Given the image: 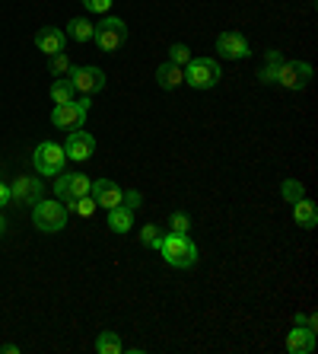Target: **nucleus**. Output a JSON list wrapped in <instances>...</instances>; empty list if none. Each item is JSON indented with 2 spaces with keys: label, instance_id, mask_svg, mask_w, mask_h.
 <instances>
[{
  "label": "nucleus",
  "instance_id": "1",
  "mask_svg": "<svg viewBox=\"0 0 318 354\" xmlns=\"http://www.w3.org/2000/svg\"><path fill=\"white\" fill-rule=\"evenodd\" d=\"M159 256H163L172 268H191V265L197 262V246L188 233H169V236H163Z\"/></svg>",
  "mask_w": 318,
  "mask_h": 354
},
{
  "label": "nucleus",
  "instance_id": "2",
  "mask_svg": "<svg viewBox=\"0 0 318 354\" xmlns=\"http://www.w3.org/2000/svg\"><path fill=\"white\" fill-rule=\"evenodd\" d=\"M67 217H70V211L57 198L54 201L41 198L39 205H32V223H35V230H41V233H61L67 227Z\"/></svg>",
  "mask_w": 318,
  "mask_h": 354
},
{
  "label": "nucleus",
  "instance_id": "3",
  "mask_svg": "<svg viewBox=\"0 0 318 354\" xmlns=\"http://www.w3.org/2000/svg\"><path fill=\"white\" fill-rule=\"evenodd\" d=\"M32 166H35V173L39 176H61L64 173V166H67V153L61 144H54V140H41L39 147H35L32 153Z\"/></svg>",
  "mask_w": 318,
  "mask_h": 354
},
{
  "label": "nucleus",
  "instance_id": "4",
  "mask_svg": "<svg viewBox=\"0 0 318 354\" xmlns=\"http://www.w3.org/2000/svg\"><path fill=\"white\" fill-rule=\"evenodd\" d=\"M220 77V64L213 58H191L185 64V83L191 90H213Z\"/></svg>",
  "mask_w": 318,
  "mask_h": 354
},
{
  "label": "nucleus",
  "instance_id": "5",
  "mask_svg": "<svg viewBox=\"0 0 318 354\" xmlns=\"http://www.w3.org/2000/svg\"><path fill=\"white\" fill-rule=\"evenodd\" d=\"M92 41H96L106 55H115V51L128 41V23H124V19H118V17H106L102 23H96Z\"/></svg>",
  "mask_w": 318,
  "mask_h": 354
},
{
  "label": "nucleus",
  "instance_id": "6",
  "mask_svg": "<svg viewBox=\"0 0 318 354\" xmlns=\"http://www.w3.org/2000/svg\"><path fill=\"white\" fill-rule=\"evenodd\" d=\"M86 112H90V96H80L74 102H61L51 112V124L61 128V131H77L86 122Z\"/></svg>",
  "mask_w": 318,
  "mask_h": 354
},
{
  "label": "nucleus",
  "instance_id": "7",
  "mask_svg": "<svg viewBox=\"0 0 318 354\" xmlns=\"http://www.w3.org/2000/svg\"><path fill=\"white\" fill-rule=\"evenodd\" d=\"M277 83L286 86V90H306L312 83V64L306 61H286L277 67Z\"/></svg>",
  "mask_w": 318,
  "mask_h": 354
},
{
  "label": "nucleus",
  "instance_id": "8",
  "mask_svg": "<svg viewBox=\"0 0 318 354\" xmlns=\"http://www.w3.org/2000/svg\"><path fill=\"white\" fill-rule=\"evenodd\" d=\"M67 80L74 83V90L83 93V96H92L106 86V71H99V67H74L67 71Z\"/></svg>",
  "mask_w": 318,
  "mask_h": 354
},
{
  "label": "nucleus",
  "instance_id": "9",
  "mask_svg": "<svg viewBox=\"0 0 318 354\" xmlns=\"http://www.w3.org/2000/svg\"><path fill=\"white\" fill-rule=\"evenodd\" d=\"M67 134H70V138H67V144H64L67 160H74V163H86V160L96 153V138H92L90 131H83V128L67 131Z\"/></svg>",
  "mask_w": 318,
  "mask_h": 354
},
{
  "label": "nucleus",
  "instance_id": "10",
  "mask_svg": "<svg viewBox=\"0 0 318 354\" xmlns=\"http://www.w3.org/2000/svg\"><path fill=\"white\" fill-rule=\"evenodd\" d=\"M10 198L19 201V205H39L41 198H45V185H41V179H35V176H19V179H13V185H10Z\"/></svg>",
  "mask_w": 318,
  "mask_h": 354
},
{
  "label": "nucleus",
  "instance_id": "11",
  "mask_svg": "<svg viewBox=\"0 0 318 354\" xmlns=\"http://www.w3.org/2000/svg\"><path fill=\"white\" fill-rule=\"evenodd\" d=\"M217 51L223 55V61H242L248 58V39L242 32H220L217 35Z\"/></svg>",
  "mask_w": 318,
  "mask_h": 354
},
{
  "label": "nucleus",
  "instance_id": "12",
  "mask_svg": "<svg viewBox=\"0 0 318 354\" xmlns=\"http://www.w3.org/2000/svg\"><path fill=\"white\" fill-rule=\"evenodd\" d=\"M35 48L41 51V55H61V51L67 48V35L64 29H54V26H45V29H39L35 32Z\"/></svg>",
  "mask_w": 318,
  "mask_h": 354
},
{
  "label": "nucleus",
  "instance_id": "13",
  "mask_svg": "<svg viewBox=\"0 0 318 354\" xmlns=\"http://www.w3.org/2000/svg\"><path fill=\"white\" fill-rule=\"evenodd\" d=\"M90 195L96 198V207H106V211L121 205V185H115L112 179H96Z\"/></svg>",
  "mask_w": 318,
  "mask_h": 354
},
{
  "label": "nucleus",
  "instance_id": "14",
  "mask_svg": "<svg viewBox=\"0 0 318 354\" xmlns=\"http://www.w3.org/2000/svg\"><path fill=\"white\" fill-rule=\"evenodd\" d=\"M286 351L312 354L315 351V329H309V326H293V332L286 335Z\"/></svg>",
  "mask_w": 318,
  "mask_h": 354
},
{
  "label": "nucleus",
  "instance_id": "15",
  "mask_svg": "<svg viewBox=\"0 0 318 354\" xmlns=\"http://www.w3.org/2000/svg\"><path fill=\"white\" fill-rule=\"evenodd\" d=\"M293 221L299 223L302 230H315L318 227V207L312 205L309 198H299V201H293Z\"/></svg>",
  "mask_w": 318,
  "mask_h": 354
},
{
  "label": "nucleus",
  "instance_id": "16",
  "mask_svg": "<svg viewBox=\"0 0 318 354\" xmlns=\"http://www.w3.org/2000/svg\"><path fill=\"white\" fill-rule=\"evenodd\" d=\"M156 83H159L163 90H175V86H181V83H185V67L166 61V64L156 67Z\"/></svg>",
  "mask_w": 318,
  "mask_h": 354
},
{
  "label": "nucleus",
  "instance_id": "17",
  "mask_svg": "<svg viewBox=\"0 0 318 354\" xmlns=\"http://www.w3.org/2000/svg\"><path fill=\"white\" fill-rule=\"evenodd\" d=\"M134 227V211L131 207H124V205H118V207H112V211H108V230L112 233H128Z\"/></svg>",
  "mask_w": 318,
  "mask_h": 354
},
{
  "label": "nucleus",
  "instance_id": "18",
  "mask_svg": "<svg viewBox=\"0 0 318 354\" xmlns=\"http://www.w3.org/2000/svg\"><path fill=\"white\" fill-rule=\"evenodd\" d=\"M92 32H96V23H90L86 17H74L70 23H67V39L80 41V45H86V41H92Z\"/></svg>",
  "mask_w": 318,
  "mask_h": 354
},
{
  "label": "nucleus",
  "instance_id": "19",
  "mask_svg": "<svg viewBox=\"0 0 318 354\" xmlns=\"http://www.w3.org/2000/svg\"><path fill=\"white\" fill-rule=\"evenodd\" d=\"M51 99H54V106H61V102H74L77 99V90H74V83L67 80V77H57L54 83H51Z\"/></svg>",
  "mask_w": 318,
  "mask_h": 354
},
{
  "label": "nucleus",
  "instance_id": "20",
  "mask_svg": "<svg viewBox=\"0 0 318 354\" xmlns=\"http://www.w3.org/2000/svg\"><path fill=\"white\" fill-rule=\"evenodd\" d=\"M96 351L99 354H121L124 345H121V338L115 335V332H102V335L96 338Z\"/></svg>",
  "mask_w": 318,
  "mask_h": 354
},
{
  "label": "nucleus",
  "instance_id": "21",
  "mask_svg": "<svg viewBox=\"0 0 318 354\" xmlns=\"http://www.w3.org/2000/svg\"><path fill=\"white\" fill-rule=\"evenodd\" d=\"M54 198L61 205H74V192H70V173L54 176Z\"/></svg>",
  "mask_w": 318,
  "mask_h": 354
},
{
  "label": "nucleus",
  "instance_id": "22",
  "mask_svg": "<svg viewBox=\"0 0 318 354\" xmlns=\"http://www.w3.org/2000/svg\"><path fill=\"white\" fill-rule=\"evenodd\" d=\"M280 195H284L286 205H293V201L306 198V189H302V182H299V179H284V185H280Z\"/></svg>",
  "mask_w": 318,
  "mask_h": 354
},
{
  "label": "nucleus",
  "instance_id": "23",
  "mask_svg": "<svg viewBox=\"0 0 318 354\" xmlns=\"http://www.w3.org/2000/svg\"><path fill=\"white\" fill-rule=\"evenodd\" d=\"M140 243L150 249H159L163 246V230L156 227V223H147V227H140Z\"/></svg>",
  "mask_w": 318,
  "mask_h": 354
},
{
  "label": "nucleus",
  "instance_id": "24",
  "mask_svg": "<svg viewBox=\"0 0 318 354\" xmlns=\"http://www.w3.org/2000/svg\"><path fill=\"white\" fill-rule=\"evenodd\" d=\"M70 192H74V201L83 195H90L92 192V179L90 176H83V173H70Z\"/></svg>",
  "mask_w": 318,
  "mask_h": 354
},
{
  "label": "nucleus",
  "instance_id": "25",
  "mask_svg": "<svg viewBox=\"0 0 318 354\" xmlns=\"http://www.w3.org/2000/svg\"><path fill=\"white\" fill-rule=\"evenodd\" d=\"M67 71H70V58H67L64 51H61V55H51L48 58V74L51 77H64Z\"/></svg>",
  "mask_w": 318,
  "mask_h": 354
},
{
  "label": "nucleus",
  "instance_id": "26",
  "mask_svg": "<svg viewBox=\"0 0 318 354\" xmlns=\"http://www.w3.org/2000/svg\"><path fill=\"white\" fill-rule=\"evenodd\" d=\"M70 211H74V214H80V217H92V214H96V198H92V195L77 198L74 205H70Z\"/></svg>",
  "mask_w": 318,
  "mask_h": 354
},
{
  "label": "nucleus",
  "instance_id": "27",
  "mask_svg": "<svg viewBox=\"0 0 318 354\" xmlns=\"http://www.w3.org/2000/svg\"><path fill=\"white\" fill-rule=\"evenodd\" d=\"M191 230V217L185 211H172L169 214V233H188Z\"/></svg>",
  "mask_w": 318,
  "mask_h": 354
},
{
  "label": "nucleus",
  "instance_id": "28",
  "mask_svg": "<svg viewBox=\"0 0 318 354\" xmlns=\"http://www.w3.org/2000/svg\"><path fill=\"white\" fill-rule=\"evenodd\" d=\"M169 61L172 64H179V67H185L188 61H191V48H188L185 41H175V45L169 48Z\"/></svg>",
  "mask_w": 318,
  "mask_h": 354
},
{
  "label": "nucleus",
  "instance_id": "29",
  "mask_svg": "<svg viewBox=\"0 0 318 354\" xmlns=\"http://www.w3.org/2000/svg\"><path fill=\"white\" fill-rule=\"evenodd\" d=\"M280 64H284V61H280ZM280 64H274V61H264V67H258V80L261 83H277V67Z\"/></svg>",
  "mask_w": 318,
  "mask_h": 354
},
{
  "label": "nucleus",
  "instance_id": "30",
  "mask_svg": "<svg viewBox=\"0 0 318 354\" xmlns=\"http://www.w3.org/2000/svg\"><path fill=\"white\" fill-rule=\"evenodd\" d=\"M80 3H83V10H86V13H108L115 0H80Z\"/></svg>",
  "mask_w": 318,
  "mask_h": 354
},
{
  "label": "nucleus",
  "instance_id": "31",
  "mask_svg": "<svg viewBox=\"0 0 318 354\" xmlns=\"http://www.w3.org/2000/svg\"><path fill=\"white\" fill-rule=\"evenodd\" d=\"M121 205H124V207H131V211H137V207L143 205V195H140L137 189H131V192H121Z\"/></svg>",
  "mask_w": 318,
  "mask_h": 354
},
{
  "label": "nucleus",
  "instance_id": "32",
  "mask_svg": "<svg viewBox=\"0 0 318 354\" xmlns=\"http://www.w3.org/2000/svg\"><path fill=\"white\" fill-rule=\"evenodd\" d=\"M10 201H13V198H10V185H7V182H0V211H3Z\"/></svg>",
  "mask_w": 318,
  "mask_h": 354
},
{
  "label": "nucleus",
  "instance_id": "33",
  "mask_svg": "<svg viewBox=\"0 0 318 354\" xmlns=\"http://www.w3.org/2000/svg\"><path fill=\"white\" fill-rule=\"evenodd\" d=\"M19 345H0V354H17Z\"/></svg>",
  "mask_w": 318,
  "mask_h": 354
},
{
  "label": "nucleus",
  "instance_id": "34",
  "mask_svg": "<svg viewBox=\"0 0 318 354\" xmlns=\"http://www.w3.org/2000/svg\"><path fill=\"white\" fill-rule=\"evenodd\" d=\"M3 233H7V221H3V214H0V239H3Z\"/></svg>",
  "mask_w": 318,
  "mask_h": 354
}]
</instances>
